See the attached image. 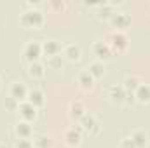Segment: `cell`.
<instances>
[{"label":"cell","instance_id":"1","mask_svg":"<svg viewBox=\"0 0 150 148\" xmlns=\"http://www.w3.org/2000/svg\"><path fill=\"white\" fill-rule=\"evenodd\" d=\"M45 23V16L38 7H30L19 16V25L28 30H40Z\"/></svg>","mask_w":150,"mask_h":148},{"label":"cell","instance_id":"2","mask_svg":"<svg viewBox=\"0 0 150 148\" xmlns=\"http://www.w3.org/2000/svg\"><path fill=\"white\" fill-rule=\"evenodd\" d=\"M107 44L110 45L112 52H124V51L129 47V37H127L124 32H115V30H113L112 33L108 35Z\"/></svg>","mask_w":150,"mask_h":148},{"label":"cell","instance_id":"3","mask_svg":"<svg viewBox=\"0 0 150 148\" xmlns=\"http://www.w3.org/2000/svg\"><path fill=\"white\" fill-rule=\"evenodd\" d=\"M40 56H42V42H38V40L25 42V45H23V58H25V61H28V65L38 61Z\"/></svg>","mask_w":150,"mask_h":148},{"label":"cell","instance_id":"4","mask_svg":"<svg viewBox=\"0 0 150 148\" xmlns=\"http://www.w3.org/2000/svg\"><path fill=\"white\" fill-rule=\"evenodd\" d=\"M79 125L84 129V132L87 134H98L100 132V122L98 118L93 115V113H86L80 120H79Z\"/></svg>","mask_w":150,"mask_h":148},{"label":"cell","instance_id":"5","mask_svg":"<svg viewBox=\"0 0 150 148\" xmlns=\"http://www.w3.org/2000/svg\"><path fill=\"white\" fill-rule=\"evenodd\" d=\"M82 136H84V129H82L79 124H75V125H72V127L67 129V132H65V141H67L68 147H79V145L82 143Z\"/></svg>","mask_w":150,"mask_h":148},{"label":"cell","instance_id":"6","mask_svg":"<svg viewBox=\"0 0 150 148\" xmlns=\"http://www.w3.org/2000/svg\"><path fill=\"white\" fill-rule=\"evenodd\" d=\"M110 23L115 28V32H124L126 28L131 26V16L127 12H113L110 18Z\"/></svg>","mask_w":150,"mask_h":148},{"label":"cell","instance_id":"7","mask_svg":"<svg viewBox=\"0 0 150 148\" xmlns=\"http://www.w3.org/2000/svg\"><path fill=\"white\" fill-rule=\"evenodd\" d=\"M18 113H19L21 120H26V122L32 124V122L37 118L38 108H35V106H33L32 103H28V101H21L19 106H18Z\"/></svg>","mask_w":150,"mask_h":148},{"label":"cell","instance_id":"8","mask_svg":"<svg viewBox=\"0 0 150 148\" xmlns=\"http://www.w3.org/2000/svg\"><path fill=\"white\" fill-rule=\"evenodd\" d=\"M28 87L25 85V82H19V80H16V82H12L11 84V87H9V96L11 98H14L16 101H26V96H28Z\"/></svg>","mask_w":150,"mask_h":148},{"label":"cell","instance_id":"9","mask_svg":"<svg viewBox=\"0 0 150 148\" xmlns=\"http://www.w3.org/2000/svg\"><path fill=\"white\" fill-rule=\"evenodd\" d=\"M93 52L96 54L98 61H101V63H103V61H108V59L113 56L110 45H108L107 42H103V40H98V42L93 44Z\"/></svg>","mask_w":150,"mask_h":148},{"label":"cell","instance_id":"10","mask_svg":"<svg viewBox=\"0 0 150 148\" xmlns=\"http://www.w3.org/2000/svg\"><path fill=\"white\" fill-rule=\"evenodd\" d=\"M63 58H65L67 61H70V63L80 61V58H82V49H80V45H77V44H67V45L63 47Z\"/></svg>","mask_w":150,"mask_h":148},{"label":"cell","instance_id":"11","mask_svg":"<svg viewBox=\"0 0 150 148\" xmlns=\"http://www.w3.org/2000/svg\"><path fill=\"white\" fill-rule=\"evenodd\" d=\"M63 47L58 40L54 38H49V40H44L42 42V54L45 58H51V56H56V54H61Z\"/></svg>","mask_w":150,"mask_h":148},{"label":"cell","instance_id":"12","mask_svg":"<svg viewBox=\"0 0 150 148\" xmlns=\"http://www.w3.org/2000/svg\"><path fill=\"white\" fill-rule=\"evenodd\" d=\"M14 134L18 136V140H30L32 134H33V127H32L30 122L19 120V122L14 125Z\"/></svg>","mask_w":150,"mask_h":148},{"label":"cell","instance_id":"13","mask_svg":"<svg viewBox=\"0 0 150 148\" xmlns=\"http://www.w3.org/2000/svg\"><path fill=\"white\" fill-rule=\"evenodd\" d=\"M108 98L112 99V103L115 105H124L126 103V98H127V92L124 89V85H112L108 89Z\"/></svg>","mask_w":150,"mask_h":148},{"label":"cell","instance_id":"14","mask_svg":"<svg viewBox=\"0 0 150 148\" xmlns=\"http://www.w3.org/2000/svg\"><path fill=\"white\" fill-rule=\"evenodd\" d=\"M86 113H87V111H86V106H84L82 101H72V103H70V106H68V115H70L72 120H77V122H79Z\"/></svg>","mask_w":150,"mask_h":148},{"label":"cell","instance_id":"15","mask_svg":"<svg viewBox=\"0 0 150 148\" xmlns=\"http://www.w3.org/2000/svg\"><path fill=\"white\" fill-rule=\"evenodd\" d=\"M134 99L142 105L150 103V84H140L138 89L134 91Z\"/></svg>","mask_w":150,"mask_h":148},{"label":"cell","instance_id":"16","mask_svg":"<svg viewBox=\"0 0 150 148\" xmlns=\"http://www.w3.org/2000/svg\"><path fill=\"white\" fill-rule=\"evenodd\" d=\"M28 77H32L33 80H40L45 77V65L40 63V61H35V63H30L28 65Z\"/></svg>","mask_w":150,"mask_h":148},{"label":"cell","instance_id":"17","mask_svg":"<svg viewBox=\"0 0 150 148\" xmlns=\"http://www.w3.org/2000/svg\"><path fill=\"white\" fill-rule=\"evenodd\" d=\"M26 101L32 103L35 108H40L45 103V96H44V92L40 89H30L28 91V96H26Z\"/></svg>","mask_w":150,"mask_h":148},{"label":"cell","instance_id":"18","mask_svg":"<svg viewBox=\"0 0 150 148\" xmlns=\"http://www.w3.org/2000/svg\"><path fill=\"white\" fill-rule=\"evenodd\" d=\"M77 82H79V85H80V89H84V91H91L93 87H94V77L89 73L87 70H82L79 77H77Z\"/></svg>","mask_w":150,"mask_h":148},{"label":"cell","instance_id":"19","mask_svg":"<svg viewBox=\"0 0 150 148\" xmlns=\"http://www.w3.org/2000/svg\"><path fill=\"white\" fill-rule=\"evenodd\" d=\"M129 138L133 140V143L136 145V148H145L147 145H149V136H147V132H145V131H142V129L133 131Z\"/></svg>","mask_w":150,"mask_h":148},{"label":"cell","instance_id":"20","mask_svg":"<svg viewBox=\"0 0 150 148\" xmlns=\"http://www.w3.org/2000/svg\"><path fill=\"white\" fill-rule=\"evenodd\" d=\"M87 72L94 77V80H96V78H101V77L105 75V65H103L101 61H93V63H89Z\"/></svg>","mask_w":150,"mask_h":148},{"label":"cell","instance_id":"21","mask_svg":"<svg viewBox=\"0 0 150 148\" xmlns=\"http://www.w3.org/2000/svg\"><path fill=\"white\" fill-rule=\"evenodd\" d=\"M96 9H98V18H101V19H110V18H112V14L115 12V11H113V7L108 4V2L98 4V5H96Z\"/></svg>","mask_w":150,"mask_h":148},{"label":"cell","instance_id":"22","mask_svg":"<svg viewBox=\"0 0 150 148\" xmlns=\"http://www.w3.org/2000/svg\"><path fill=\"white\" fill-rule=\"evenodd\" d=\"M142 82L138 80V77H127L126 80H124V89H126V92H129V94H134V91L138 89V85H140Z\"/></svg>","mask_w":150,"mask_h":148},{"label":"cell","instance_id":"23","mask_svg":"<svg viewBox=\"0 0 150 148\" xmlns=\"http://www.w3.org/2000/svg\"><path fill=\"white\" fill-rule=\"evenodd\" d=\"M63 61H65L63 54H56V56L47 58V66H49V68H52V70H59V68L63 66Z\"/></svg>","mask_w":150,"mask_h":148},{"label":"cell","instance_id":"24","mask_svg":"<svg viewBox=\"0 0 150 148\" xmlns=\"http://www.w3.org/2000/svg\"><path fill=\"white\" fill-rule=\"evenodd\" d=\"M33 147L35 148H51L52 147V141L47 136H38L37 140H35V143H33Z\"/></svg>","mask_w":150,"mask_h":148},{"label":"cell","instance_id":"25","mask_svg":"<svg viewBox=\"0 0 150 148\" xmlns=\"http://www.w3.org/2000/svg\"><path fill=\"white\" fill-rule=\"evenodd\" d=\"M4 106H5V110H9V111H18L19 101H16L14 98L7 96V98H5V101H4Z\"/></svg>","mask_w":150,"mask_h":148},{"label":"cell","instance_id":"26","mask_svg":"<svg viewBox=\"0 0 150 148\" xmlns=\"http://www.w3.org/2000/svg\"><path fill=\"white\" fill-rule=\"evenodd\" d=\"M49 7L54 9V11H59V12H61V11L67 9V4L61 2V0H51V2H49Z\"/></svg>","mask_w":150,"mask_h":148},{"label":"cell","instance_id":"27","mask_svg":"<svg viewBox=\"0 0 150 148\" xmlns=\"http://www.w3.org/2000/svg\"><path fill=\"white\" fill-rule=\"evenodd\" d=\"M119 148H136V145L133 143V140L129 136H126V138H122L119 141Z\"/></svg>","mask_w":150,"mask_h":148},{"label":"cell","instance_id":"28","mask_svg":"<svg viewBox=\"0 0 150 148\" xmlns=\"http://www.w3.org/2000/svg\"><path fill=\"white\" fill-rule=\"evenodd\" d=\"M16 148H35L32 140H16Z\"/></svg>","mask_w":150,"mask_h":148},{"label":"cell","instance_id":"29","mask_svg":"<svg viewBox=\"0 0 150 148\" xmlns=\"http://www.w3.org/2000/svg\"><path fill=\"white\" fill-rule=\"evenodd\" d=\"M0 148H9V147H7L5 143H0Z\"/></svg>","mask_w":150,"mask_h":148},{"label":"cell","instance_id":"30","mask_svg":"<svg viewBox=\"0 0 150 148\" xmlns=\"http://www.w3.org/2000/svg\"><path fill=\"white\" fill-rule=\"evenodd\" d=\"M0 87H2V78H0Z\"/></svg>","mask_w":150,"mask_h":148}]
</instances>
